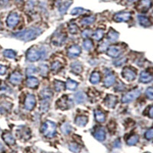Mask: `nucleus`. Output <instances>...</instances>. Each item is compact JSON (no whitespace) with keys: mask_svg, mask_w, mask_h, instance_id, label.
I'll return each instance as SVG.
<instances>
[{"mask_svg":"<svg viewBox=\"0 0 153 153\" xmlns=\"http://www.w3.org/2000/svg\"><path fill=\"white\" fill-rule=\"evenodd\" d=\"M42 31L39 28H31L22 32L14 34V37L25 42H31L40 35Z\"/></svg>","mask_w":153,"mask_h":153,"instance_id":"obj_1","label":"nucleus"},{"mask_svg":"<svg viewBox=\"0 0 153 153\" xmlns=\"http://www.w3.org/2000/svg\"><path fill=\"white\" fill-rule=\"evenodd\" d=\"M42 133L47 137H53L56 134V125L51 121H46L42 127Z\"/></svg>","mask_w":153,"mask_h":153,"instance_id":"obj_2","label":"nucleus"},{"mask_svg":"<svg viewBox=\"0 0 153 153\" xmlns=\"http://www.w3.org/2000/svg\"><path fill=\"white\" fill-rule=\"evenodd\" d=\"M26 57L29 61L32 62H35L38 61L39 59L42 58V55H41V49L38 50L35 47H32L27 51L26 54Z\"/></svg>","mask_w":153,"mask_h":153,"instance_id":"obj_3","label":"nucleus"},{"mask_svg":"<svg viewBox=\"0 0 153 153\" xmlns=\"http://www.w3.org/2000/svg\"><path fill=\"white\" fill-rule=\"evenodd\" d=\"M140 94V91L138 90H132L130 92L127 93L126 94H125L122 98V102L124 103H129L131 101L134 100L135 99L138 97V95Z\"/></svg>","mask_w":153,"mask_h":153,"instance_id":"obj_4","label":"nucleus"},{"mask_svg":"<svg viewBox=\"0 0 153 153\" xmlns=\"http://www.w3.org/2000/svg\"><path fill=\"white\" fill-rule=\"evenodd\" d=\"M36 99L35 97L32 94L27 95L25 100V108L28 111H31L35 107Z\"/></svg>","mask_w":153,"mask_h":153,"instance_id":"obj_5","label":"nucleus"},{"mask_svg":"<svg viewBox=\"0 0 153 153\" xmlns=\"http://www.w3.org/2000/svg\"><path fill=\"white\" fill-rule=\"evenodd\" d=\"M67 35L65 33L59 32L57 34H55V35L52 37V43L57 46H60L63 44L64 42L66 40Z\"/></svg>","mask_w":153,"mask_h":153,"instance_id":"obj_6","label":"nucleus"},{"mask_svg":"<svg viewBox=\"0 0 153 153\" xmlns=\"http://www.w3.org/2000/svg\"><path fill=\"white\" fill-rule=\"evenodd\" d=\"M19 22V16L17 13H11L7 18L6 23L9 28H14Z\"/></svg>","mask_w":153,"mask_h":153,"instance_id":"obj_7","label":"nucleus"},{"mask_svg":"<svg viewBox=\"0 0 153 153\" xmlns=\"http://www.w3.org/2000/svg\"><path fill=\"white\" fill-rule=\"evenodd\" d=\"M130 18H131V14L129 12H118L115 14L113 16V20L116 22H121V21H129Z\"/></svg>","mask_w":153,"mask_h":153,"instance_id":"obj_8","label":"nucleus"},{"mask_svg":"<svg viewBox=\"0 0 153 153\" xmlns=\"http://www.w3.org/2000/svg\"><path fill=\"white\" fill-rule=\"evenodd\" d=\"M122 75L127 80L132 81L136 78V74L135 71H133L132 69H130L129 67H126V68H124L123 72H122Z\"/></svg>","mask_w":153,"mask_h":153,"instance_id":"obj_9","label":"nucleus"},{"mask_svg":"<svg viewBox=\"0 0 153 153\" xmlns=\"http://www.w3.org/2000/svg\"><path fill=\"white\" fill-rule=\"evenodd\" d=\"M22 80V75L21 73H19L18 71H15L12 73L9 76V81L11 84L16 85V84H19Z\"/></svg>","mask_w":153,"mask_h":153,"instance_id":"obj_10","label":"nucleus"},{"mask_svg":"<svg viewBox=\"0 0 153 153\" xmlns=\"http://www.w3.org/2000/svg\"><path fill=\"white\" fill-rule=\"evenodd\" d=\"M80 53H81V48L77 44L71 46L67 51V54L71 57H76L79 56Z\"/></svg>","mask_w":153,"mask_h":153,"instance_id":"obj_11","label":"nucleus"},{"mask_svg":"<svg viewBox=\"0 0 153 153\" xmlns=\"http://www.w3.org/2000/svg\"><path fill=\"white\" fill-rule=\"evenodd\" d=\"M104 103L107 107L112 109V108H114L116 107V103H117V98L115 96H113V95H108L105 99Z\"/></svg>","mask_w":153,"mask_h":153,"instance_id":"obj_12","label":"nucleus"},{"mask_svg":"<svg viewBox=\"0 0 153 153\" xmlns=\"http://www.w3.org/2000/svg\"><path fill=\"white\" fill-rule=\"evenodd\" d=\"M57 106L62 109L68 108L70 107V101L68 97L67 96H63L61 99H59L57 102Z\"/></svg>","mask_w":153,"mask_h":153,"instance_id":"obj_13","label":"nucleus"},{"mask_svg":"<svg viewBox=\"0 0 153 153\" xmlns=\"http://www.w3.org/2000/svg\"><path fill=\"white\" fill-rule=\"evenodd\" d=\"M121 54V49L118 46H110L107 48V55L112 57H117Z\"/></svg>","mask_w":153,"mask_h":153,"instance_id":"obj_14","label":"nucleus"},{"mask_svg":"<svg viewBox=\"0 0 153 153\" xmlns=\"http://www.w3.org/2000/svg\"><path fill=\"white\" fill-rule=\"evenodd\" d=\"M26 85L29 88H37L39 85V80L36 78L34 77H30L26 80Z\"/></svg>","mask_w":153,"mask_h":153,"instance_id":"obj_15","label":"nucleus"},{"mask_svg":"<svg viewBox=\"0 0 153 153\" xmlns=\"http://www.w3.org/2000/svg\"><path fill=\"white\" fill-rule=\"evenodd\" d=\"M152 5L151 0H141L140 2L138 3V8L140 11H147L150 8Z\"/></svg>","mask_w":153,"mask_h":153,"instance_id":"obj_16","label":"nucleus"},{"mask_svg":"<svg viewBox=\"0 0 153 153\" xmlns=\"http://www.w3.org/2000/svg\"><path fill=\"white\" fill-rule=\"evenodd\" d=\"M2 138L5 141V143H7L8 145H12L15 143V138L12 136V135L9 132H5L2 135Z\"/></svg>","mask_w":153,"mask_h":153,"instance_id":"obj_17","label":"nucleus"},{"mask_svg":"<svg viewBox=\"0 0 153 153\" xmlns=\"http://www.w3.org/2000/svg\"><path fill=\"white\" fill-rule=\"evenodd\" d=\"M88 122V118L85 116H80L76 118L75 123L79 126H85Z\"/></svg>","mask_w":153,"mask_h":153,"instance_id":"obj_18","label":"nucleus"},{"mask_svg":"<svg viewBox=\"0 0 153 153\" xmlns=\"http://www.w3.org/2000/svg\"><path fill=\"white\" fill-rule=\"evenodd\" d=\"M119 38V33L114 31L113 29H110L107 34V39L111 42H114L117 40Z\"/></svg>","mask_w":153,"mask_h":153,"instance_id":"obj_19","label":"nucleus"},{"mask_svg":"<svg viewBox=\"0 0 153 153\" xmlns=\"http://www.w3.org/2000/svg\"><path fill=\"white\" fill-rule=\"evenodd\" d=\"M74 98H75V101L76 103H84V102H85L87 100V96L85 95V93H84V92H81V91H80V92L77 93L75 94V97H74Z\"/></svg>","mask_w":153,"mask_h":153,"instance_id":"obj_20","label":"nucleus"},{"mask_svg":"<svg viewBox=\"0 0 153 153\" xmlns=\"http://www.w3.org/2000/svg\"><path fill=\"white\" fill-rule=\"evenodd\" d=\"M71 70L73 71V73H80L83 71V67H82V64L80 63V62H78V61H75L73 63L71 64Z\"/></svg>","mask_w":153,"mask_h":153,"instance_id":"obj_21","label":"nucleus"},{"mask_svg":"<svg viewBox=\"0 0 153 153\" xmlns=\"http://www.w3.org/2000/svg\"><path fill=\"white\" fill-rule=\"evenodd\" d=\"M116 81V78L115 76L113 75V74H109L105 78L104 80V86L106 87H111L112 85H113V84L115 83Z\"/></svg>","mask_w":153,"mask_h":153,"instance_id":"obj_22","label":"nucleus"},{"mask_svg":"<svg viewBox=\"0 0 153 153\" xmlns=\"http://www.w3.org/2000/svg\"><path fill=\"white\" fill-rule=\"evenodd\" d=\"M95 119L98 123H104L106 120V115L100 110H95Z\"/></svg>","mask_w":153,"mask_h":153,"instance_id":"obj_23","label":"nucleus"},{"mask_svg":"<svg viewBox=\"0 0 153 153\" xmlns=\"http://www.w3.org/2000/svg\"><path fill=\"white\" fill-rule=\"evenodd\" d=\"M100 73L97 71L93 72L90 78V81L91 82V84H97L100 82Z\"/></svg>","mask_w":153,"mask_h":153,"instance_id":"obj_24","label":"nucleus"},{"mask_svg":"<svg viewBox=\"0 0 153 153\" xmlns=\"http://www.w3.org/2000/svg\"><path fill=\"white\" fill-rule=\"evenodd\" d=\"M95 138L99 141H103L106 138V132L103 129H99L95 132Z\"/></svg>","mask_w":153,"mask_h":153,"instance_id":"obj_25","label":"nucleus"},{"mask_svg":"<svg viewBox=\"0 0 153 153\" xmlns=\"http://www.w3.org/2000/svg\"><path fill=\"white\" fill-rule=\"evenodd\" d=\"M78 86V84L76 81L73 80H71V79H68L66 82V84H65V87H66V88L70 90H74L77 89Z\"/></svg>","mask_w":153,"mask_h":153,"instance_id":"obj_26","label":"nucleus"},{"mask_svg":"<svg viewBox=\"0 0 153 153\" xmlns=\"http://www.w3.org/2000/svg\"><path fill=\"white\" fill-rule=\"evenodd\" d=\"M96 20V18L93 15H91V16H87V17H84V19L81 20V23L84 25H90L91 24H93Z\"/></svg>","mask_w":153,"mask_h":153,"instance_id":"obj_27","label":"nucleus"},{"mask_svg":"<svg viewBox=\"0 0 153 153\" xmlns=\"http://www.w3.org/2000/svg\"><path fill=\"white\" fill-rule=\"evenodd\" d=\"M61 132H63L64 134L67 135V134H69L70 132H71L72 127H71V126L68 123H63L62 125H61Z\"/></svg>","mask_w":153,"mask_h":153,"instance_id":"obj_28","label":"nucleus"},{"mask_svg":"<svg viewBox=\"0 0 153 153\" xmlns=\"http://www.w3.org/2000/svg\"><path fill=\"white\" fill-rule=\"evenodd\" d=\"M65 89V84L61 80H55V90L57 92L62 91Z\"/></svg>","mask_w":153,"mask_h":153,"instance_id":"obj_29","label":"nucleus"},{"mask_svg":"<svg viewBox=\"0 0 153 153\" xmlns=\"http://www.w3.org/2000/svg\"><path fill=\"white\" fill-rule=\"evenodd\" d=\"M103 35H104V31L102 29H97V31L93 33V38H94L95 40L100 41L101 39L103 38Z\"/></svg>","mask_w":153,"mask_h":153,"instance_id":"obj_30","label":"nucleus"},{"mask_svg":"<svg viewBox=\"0 0 153 153\" xmlns=\"http://www.w3.org/2000/svg\"><path fill=\"white\" fill-rule=\"evenodd\" d=\"M71 3H72V0H68V1H67L66 2H64V3L60 7V8H59L60 12H61V14H64V13L66 12Z\"/></svg>","mask_w":153,"mask_h":153,"instance_id":"obj_31","label":"nucleus"},{"mask_svg":"<svg viewBox=\"0 0 153 153\" xmlns=\"http://www.w3.org/2000/svg\"><path fill=\"white\" fill-rule=\"evenodd\" d=\"M49 99H42L41 102V109L43 112L47 111L49 108Z\"/></svg>","mask_w":153,"mask_h":153,"instance_id":"obj_32","label":"nucleus"},{"mask_svg":"<svg viewBox=\"0 0 153 153\" xmlns=\"http://www.w3.org/2000/svg\"><path fill=\"white\" fill-rule=\"evenodd\" d=\"M52 94L53 93L51 90L49 89H44L41 93V97H42V99H50Z\"/></svg>","mask_w":153,"mask_h":153,"instance_id":"obj_33","label":"nucleus"},{"mask_svg":"<svg viewBox=\"0 0 153 153\" xmlns=\"http://www.w3.org/2000/svg\"><path fill=\"white\" fill-rule=\"evenodd\" d=\"M3 55H4L6 57H8V58L11 59H14L16 56V54L14 51L10 50V49H7V50H5L3 51Z\"/></svg>","mask_w":153,"mask_h":153,"instance_id":"obj_34","label":"nucleus"},{"mask_svg":"<svg viewBox=\"0 0 153 153\" xmlns=\"http://www.w3.org/2000/svg\"><path fill=\"white\" fill-rule=\"evenodd\" d=\"M152 78L148 74V73L143 72L140 75V81L143 82V83H148V82L151 81Z\"/></svg>","mask_w":153,"mask_h":153,"instance_id":"obj_35","label":"nucleus"},{"mask_svg":"<svg viewBox=\"0 0 153 153\" xmlns=\"http://www.w3.org/2000/svg\"><path fill=\"white\" fill-rule=\"evenodd\" d=\"M61 67H62V64L59 61H55L51 64V71L55 72H57L61 69Z\"/></svg>","mask_w":153,"mask_h":153,"instance_id":"obj_36","label":"nucleus"},{"mask_svg":"<svg viewBox=\"0 0 153 153\" xmlns=\"http://www.w3.org/2000/svg\"><path fill=\"white\" fill-rule=\"evenodd\" d=\"M138 20H139V22H140L141 25H143V26H149L150 25V21H149V19L146 18V17L139 15L138 16Z\"/></svg>","mask_w":153,"mask_h":153,"instance_id":"obj_37","label":"nucleus"},{"mask_svg":"<svg viewBox=\"0 0 153 153\" xmlns=\"http://www.w3.org/2000/svg\"><path fill=\"white\" fill-rule=\"evenodd\" d=\"M83 45H84V48L85 50L90 51L93 48V44L92 41L89 40V39H87L86 41H84Z\"/></svg>","mask_w":153,"mask_h":153,"instance_id":"obj_38","label":"nucleus"},{"mask_svg":"<svg viewBox=\"0 0 153 153\" xmlns=\"http://www.w3.org/2000/svg\"><path fill=\"white\" fill-rule=\"evenodd\" d=\"M48 72V67L45 64H42L40 66V73L42 77H46Z\"/></svg>","mask_w":153,"mask_h":153,"instance_id":"obj_39","label":"nucleus"},{"mask_svg":"<svg viewBox=\"0 0 153 153\" xmlns=\"http://www.w3.org/2000/svg\"><path fill=\"white\" fill-rule=\"evenodd\" d=\"M85 12V9H84L83 8H74L73 9H72L71 12V15H80L82 13H84Z\"/></svg>","mask_w":153,"mask_h":153,"instance_id":"obj_40","label":"nucleus"},{"mask_svg":"<svg viewBox=\"0 0 153 153\" xmlns=\"http://www.w3.org/2000/svg\"><path fill=\"white\" fill-rule=\"evenodd\" d=\"M68 28H69V32L71 34H77L78 32V30H79L78 25H75V24H71Z\"/></svg>","mask_w":153,"mask_h":153,"instance_id":"obj_41","label":"nucleus"},{"mask_svg":"<svg viewBox=\"0 0 153 153\" xmlns=\"http://www.w3.org/2000/svg\"><path fill=\"white\" fill-rule=\"evenodd\" d=\"M70 149L71 150L72 152H73L78 153L80 151V148L79 147V145L78 144H76V143H71V145H70Z\"/></svg>","mask_w":153,"mask_h":153,"instance_id":"obj_42","label":"nucleus"},{"mask_svg":"<svg viewBox=\"0 0 153 153\" xmlns=\"http://www.w3.org/2000/svg\"><path fill=\"white\" fill-rule=\"evenodd\" d=\"M36 72V67L35 66H29L26 70V73L28 75H32Z\"/></svg>","mask_w":153,"mask_h":153,"instance_id":"obj_43","label":"nucleus"},{"mask_svg":"<svg viewBox=\"0 0 153 153\" xmlns=\"http://www.w3.org/2000/svg\"><path fill=\"white\" fill-rule=\"evenodd\" d=\"M92 33V32H91V30L90 29H86V30H84V32H82V37L84 38H88L89 36L90 35V34Z\"/></svg>","mask_w":153,"mask_h":153,"instance_id":"obj_44","label":"nucleus"},{"mask_svg":"<svg viewBox=\"0 0 153 153\" xmlns=\"http://www.w3.org/2000/svg\"><path fill=\"white\" fill-rule=\"evenodd\" d=\"M7 67L4 65L0 64V75H4L5 73H6Z\"/></svg>","mask_w":153,"mask_h":153,"instance_id":"obj_45","label":"nucleus"},{"mask_svg":"<svg viewBox=\"0 0 153 153\" xmlns=\"http://www.w3.org/2000/svg\"><path fill=\"white\" fill-rule=\"evenodd\" d=\"M146 94L149 99L153 100V89H151V88L148 89L146 91Z\"/></svg>","mask_w":153,"mask_h":153,"instance_id":"obj_46","label":"nucleus"},{"mask_svg":"<svg viewBox=\"0 0 153 153\" xmlns=\"http://www.w3.org/2000/svg\"><path fill=\"white\" fill-rule=\"evenodd\" d=\"M125 61H126V59L122 58V59H120V60H117V61H116L114 63H115V64L116 65V66H121V64H123Z\"/></svg>","mask_w":153,"mask_h":153,"instance_id":"obj_47","label":"nucleus"},{"mask_svg":"<svg viewBox=\"0 0 153 153\" xmlns=\"http://www.w3.org/2000/svg\"><path fill=\"white\" fill-rule=\"evenodd\" d=\"M3 151V146H2V145L0 143V153L2 152Z\"/></svg>","mask_w":153,"mask_h":153,"instance_id":"obj_48","label":"nucleus"},{"mask_svg":"<svg viewBox=\"0 0 153 153\" xmlns=\"http://www.w3.org/2000/svg\"><path fill=\"white\" fill-rule=\"evenodd\" d=\"M150 116H153V108H152L151 110H150Z\"/></svg>","mask_w":153,"mask_h":153,"instance_id":"obj_49","label":"nucleus"},{"mask_svg":"<svg viewBox=\"0 0 153 153\" xmlns=\"http://www.w3.org/2000/svg\"><path fill=\"white\" fill-rule=\"evenodd\" d=\"M129 2H133V1H135V0H129Z\"/></svg>","mask_w":153,"mask_h":153,"instance_id":"obj_50","label":"nucleus"},{"mask_svg":"<svg viewBox=\"0 0 153 153\" xmlns=\"http://www.w3.org/2000/svg\"><path fill=\"white\" fill-rule=\"evenodd\" d=\"M0 87H1V82H0Z\"/></svg>","mask_w":153,"mask_h":153,"instance_id":"obj_51","label":"nucleus"}]
</instances>
